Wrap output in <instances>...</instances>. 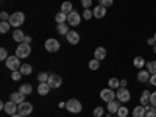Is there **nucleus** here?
<instances>
[{
    "mask_svg": "<svg viewBox=\"0 0 156 117\" xmlns=\"http://www.w3.org/2000/svg\"><path fill=\"white\" fill-rule=\"evenodd\" d=\"M148 83H150L151 86H156V73H153V75L150 76V80H148Z\"/></svg>",
    "mask_w": 156,
    "mask_h": 117,
    "instance_id": "79ce46f5",
    "label": "nucleus"
},
{
    "mask_svg": "<svg viewBox=\"0 0 156 117\" xmlns=\"http://www.w3.org/2000/svg\"><path fill=\"white\" fill-rule=\"evenodd\" d=\"M0 19H2V20H9V16H8V14H6V12L3 11V12H2V14H0Z\"/></svg>",
    "mask_w": 156,
    "mask_h": 117,
    "instance_id": "c03bdc74",
    "label": "nucleus"
},
{
    "mask_svg": "<svg viewBox=\"0 0 156 117\" xmlns=\"http://www.w3.org/2000/svg\"><path fill=\"white\" fill-rule=\"evenodd\" d=\"M147 70L153 75V73H156V61H148L147 62Z\"/></svg>",
    "mask_w": 156,
    "mask_h": 117,
    "instance_id": "473e14b6",
    "label": "nucleus"
},
{
    "mask_svg": "<svg viewBox=\"0 0 156 117\" xmlns=\"http://www.w3.org/2000/svg\"><path fill=\"white\" fill-rule=\"evenodd\" d=\"M83 17H84L86 20H89V19L94 17V12L90 11V9H84V11H83Z\"/></svg>",
    "mask_w": 156,
    "mask_h": 117,
    "instance_id": "c9c22d12",
    "label": "nucleus"
},
{
    "mask_svg": "<svg viewBox=\"0 0 156 117\" xmlns=\"http://www.w3.org/2000/svg\"><path fill=\"white\" fill-rule=\"evenodd\" d=\"M150 76H151V73H150L148 70H142V69H140V70L137 72V76H136V78H137L139 83H147V81L150 80Z\"/></svg>",
    "mask_w": 156,
    "mask_h": 117,
    "instance_id": "4468645a",
    "label": "nucleus"
},
{
    "mask_svg": "<svg viewBox=\"0 0 156 117\" xmlns=\"http://www.w3.org/2000/svg\"><path fill=\"white\" fill-rule=\"evenodd\" d=\"M50 84L45 81V83H39V86H37V94L39 95H47L48 92H50Z\"/></svg>",
    "mask_w": 156,
    "mask_h": 117,
    "instance_id": "a211bd4d",
    "label": "nucleus"
},
{
    "mask_svg": "<svg viewBox=\"0 0 156 117\" xmlns=\"http://www.w3.org/2000/svg\"><path fill=\"white\" fill-rule=\"evenodd\" d=\"M9 100H11V101H14V103H17V105H20V103L25 101V94H22L20 90H17V92L11 94V98H9Z\"/></svg>",
    "mask_w": 156,
    "mask_h": 117,
    "instance_id": "dca6fc26",
    "label": "nucleus"
},
{
    "mask_svg": "<svg viewBox=\"0 0 156 117\" xmlns=\"http://www.w3.org/2000/svg\"><path fill=\"white\" fill-rule=\"evenodd\" d=\"M47 83L50 84V87H51V89H56V87H59V86L62 84V78H61L59 75H56V73H51Z\"/></svg>",
    "mask_w": 156,
    "mask_h": 117,
    "instance_id": "9d476101",
    "label": "nucleus"
},
{
    "mask_svg": "<svg viewBox=\"0 0 156 117\" xmlns=\"http://www.w3.org/2000/svg\"><path fill=\"white\" fill-rule=\"evenodd\" d=\"M17 106H19L17 103H14V101H11V100H9L8 103H5V109H3V111H5L6 114L12 115V114H16V112H17Z\"/></svg>",
    "mask_w": 156,
    "mask_h": 117,
    "instance_id": "f8f14e48",
    "label": "nucleus"
},
{
    "mask_svg": "<svg viewBox=\"0 0 156 117\" xmlns=\"http://www.w3.org/2000/svg\"><path fill=\"white\" fill-rule=\"evenodd\" d=\"M145 117H156V108L151 105L145 106Z\"/></svg>",
    "mask_w": 156,
    "mask_h": 117,
    "instance_id": "bb28decb",
    "label": "nucleus"
},
{
    "mask_svg": "<svg viewBox=\"0 0 156 117\" xmlns=\"http://www.w3.org/2000/svg\"><path fill=\"white\" fill-rule=\"evenodd\" d=\"M81 5H83L84 9H87V8H90V5H92V0H81Z\"/></svg>",
    "mask_w": 156,
    "mask_h": 117,
    "instance_id": "ea45409f",
    "label": "nucleus"
},
{
    "mask_svg": "<svg viewBox=\"0 0 156 117\" xmlns=\"http://www.w3.org/2000/svg\"><path fill=\"white\" fill-rule=\"evenodd\" d=\"M150 95H151L150 90H144V92L140 94V105L142 106H147L150 103Z\"/></svg>",
    "mask_w": 156,
    "mask_h": 117,
    "instance_id": "aec40b11",
    "label": "nucleus"
},
{
    "mask_svg": "<svg viewBox=\"0 0 156 117\" xmlns=\"http://www.w3.org/2000/svg\"><path fill=\"white\" fill-rule=\"evenodd\" d=\"M147 44H148V45H151V47L156 44V39H154V36H151V37H148V39H147Z\"/></svg>",
    "mask_w": 156,
    "mask_h": 117,
    "instance_id": "37998d69",
    "label": "nucleus"
},
{
    "mask_svg": "<svg viewBox=\"0 0 156 117\" xmlns=\"http://www.w3.org/2000/svg\"><path fill=\"white\" fill-rule=\"evenodd\" d=\"M117 100L122 101V103H126L129 101V98H131V94H129V90L125 89V87H119V90H117Z\"/></svg>",
    "mask_w": 156,
    "mask_h": 117,
    "instance_id": "6e6552de",
    "label": "nucleus"
},
{
    "mask_svg": "<svg viewBox=\"0 0 156 117\" xmlns=\"http://www.w3.org/2000/svg\"><path fill=\"white\" fill-rule=\"evenodd\" d=\"M6 62V67L9 70H19L20 69V58L19 56H8V59L5 61Z\"/></svg>",
    "mask_w": 156,
    "mask_h": 117,
    "instance_id": "20e7f679",
    "label": "nucleus"
},
{
    "mask_svg": "<svg viewBox=\"0 0 156 117\" xmlns=\"http://www.w3.org/2000/svg\"><path fill=\"white\" fill-rule=\"evenodd\" d=\"M98 3L103 5V6H106V8H109V6L114 3V0H98Z\"/></svg>",
    "mask_w": 156,
    "mask_h": 117,
    "instance_id": "58836bf2",
    "label": "nucleus"
},
{
    "mask_svg": "<svg viewBox=\"0 0 156 117\" xmlns=\"http://www.w3.org/2000/svg\"><path fill=\"white\" fill-rule=\"evenodd\" d=\"M9 22L8 20H2V22H0V33H2V34H5V33H8L9 31Z\"/></svg>",
    "mask_w": 156,
    "mask_h": 117,
    "instance_id": "cd10ccee",
    "label": "nucleus"
},
{
    "mask_svg": "<svg viewBox=\"0 0 156 117\" xmlns=\"http://www.w3.org/2000/svg\"><path fill=\"white\" fill-rule=\"evenodd\" d=\"M108 84H109L111 89H119L120 87V80H117V78H109Z\"/></svg>",
    "mask_w": 156,
    "mask_h": 117,
    "instance_id": "c756f323",
    "label": "nucleus"
},
{
    "mask_svg": "<svg viewBox=\"0 0 156 117\" xmlns=\"http://www.w3.org/2000/svg\"><path fill=\"white\" fill-rule=\"evenodd\" d=\"M66 39H67V42H69V44L75 45V44L80 42V34H78L76 31H69V33L66 34Z\"/></svg>",
    "mask_w": 156,
    "mask_h": 117,
    "instance_id": "ddd939ff",
    "label": "nucleus"
},
{
    "mask_svg": "<svg viewBox=\"0 0 156 117\" xmlns=\"http://www.w3.org/2000/svg\"><path fill=\"white\" fill-rule=\"evenodd\" d=\"M19 90H20L22 94H25V95H30V94L33 92V87H31V84H30V83H25V84H20Z\"/></svg>",
    "mask_w": 156,
    "mask_h": 117,
    "instance_id": "b1692460",
    "label": "nucleus"
},
{
    "mask_svg": "<svg viewBox=\"0 0 156 117\" xmlns=\"http://www.w3.org/2000/svg\"><path fill=\"white\" fill-rule=\"evenodd\" d=\"M119 108H120V101H119V100H112V101L108 103V108H106V109H108L109 114H117Z\"/></svg>",
    "mask_w": 156,
    "mask_h": 117,
    "instance_id": "2eb2a0df",
    "label": "nucleus"
},
{
    "mask_svg": "<svg viewBox=\"0 0 156 117\" xmlns=\"http://www.w3.org/2000/svg\"><path fill=\"white\" fill-rule=\"evenodd\" d=\"M133 117H145V106H142V105L136 106L133 109Z\"/></svg>",
    "mask_w": 156,
    "mask_h": 117,
    "instance_id": "412c9836",
    "label": "nucleus"
},
{
    "mask_svg": "<svg viewBox=\"0 0 156 117\" xmlns=\"http://www.w3.org/2000/svg\"><path fill=\"white\" fill-rule=\"evenodd\" d=\"M150 105L156 108V92H151V95H150Z\"/></svg>",
    "mask_w": 156,
    "mask_h": 117,
    "instance_id": "a19ab883",
    "label": "nucleus"
},
{
    "mask_svg": "<svg viewBox=\"0 0 156 117\" xmlns=\"http://www.w3.org/2000/svg\"><path fill=\"white\" fill-rule=\"evenodd\" d=\"M20 76H22L20 70H12V73H11V78H12V80H14V81L20 80Z\"/></svg>",
    "mask_w": 156,
    "mask_h": 117,
    "instance_id": "4c0bfd02",
    "label": "nucleus"
},
{
    "mask_svg": "<svg viewBox=\"0 0 156 117\" xmlns=\"http://www.w3.org/2000/svg\"><path fill=\"white\" fill-rule=\"evenodd\" d=\"M55 20H56L58 23H64V22H67V14H66V12H62V11H59L58 14L55 16Z\"/></svg>",
    "mask_w": 156,
    "mask_h": 117,
    "instance_id": "a878e982",
    "label": "nucleus"
},
{
    "mask_svg": "<svg viewBox=\"0 0 156 117\" xmlns=\"http://www.w3.org/2000/svg\"><path fill=\"white\" fill-rule=\"evenodd\" d=\"M153 53H154V55H156V44H154V45H153Z\"/></svg>",
    "mask_w": 156,
    "mask_h": 117,
    "instance_id": "09e8293b",
    "label": "nucleus"
},
{
    "mask_svg": "<svg viewBox=\"0 0 156 117\" xmlns=\"http://www.w3.org/2000/svg\"><path fill=\"white\" fill-rule=\"evenodd\" d=\"M23 42H27V44H31V37L30 36H25V41Z\"/></svg>",
    "mask_w": 156,
    "mask_h": 117,
    "instance_id": "a18cd8bd",
    "label": "nucleus"
},
{
    "mask_svg": "<svg viewBox=\"0 0 156 117\" xmlns=\"http://www.w3.org/2000/svg\"><path fill=\"white\" fill-rule=\"evenodd\" d=\"M19 70H20V73H22V75H30V73L33 72V69H31L30 64H22Z\"/></svg>",
    "mask_w": 156,
    "mask_h": 117,
    "instance_id": "c85d7f7f",
    "label": "nucleus"
},
{
    "mask_svg": "<svg viewBox=\"0 0 156 117\" xmlns=\"http://www.w3.org/2000/svg\"><path fill=\"white\" fill-rule=\"evenodd\" d=\"M100 98H101L103 101L109 103V101L115 100V98H117V95H115V92H114V90H112L111 87H106V89H103L101 92H100Z\"/></svg>",
    "mask_w": 156,
    "mask_h": 117,
    "instance_id": "39448f33",
    "label": "nucleus"
},
{
    "mask_svg": "<svg viewBox=\"0 0 156 117\" xmlns=\"http://www.w3.org/2000/svg\"><path fill=\"white\" fill-rule=\"evenodd\" d=\"M31 111H33V105H31V103H28V101H23V103H20V105L17 106V112H19L22 117L30 115Z\"/></svg>",
    "mask_w": 156,
    "mask_h": 117,
    "instance_id": "0eeeda50",
    "label": "nucleus"
},
{
    "mask_svg": "<svg viewBox=\"0 0 156 117\" xmlns=\"http://www.w3.org/2000/svg\"><path fill=\"white\" fill-rule=\"evenodd\" d=\"M56 30H58V33H59V34H64V36H66V34L70 31V30H69V23H67V22H64V23H58Z\"/></svg>",
    "mask_w": 156,
    "mask_h": 117,
    "instance_id": "4be33fe9",
    "label": "nucleus"
},
{
    "mask_svg": "<svg viewBox=\"0 0 156 117\" xmlns=\"http://www.w3.org/2000/svg\"><path fill=\"white\" fill-rule=\"evenodd\" d=\"M154 39H156V31H154Z\"/></svg>",
    "mask_w": 156,
    "mask_h": 117,
    "instance_id": "8fccbe9b",
    "label": "nucleus"
},
{
    "mask_svg": "<svg viewBox=\"0 0 156 117\" xmlns=\"http://www.w3.org/2000/svg\"><path fill=\"white\" fill-rule=\"evenodd\" d=\"M80 22H81V16L78 14L76 11H72L70 14H67V23L69 25H72V27H78Z\"/></svg>",
    "mask_w": 156,
    "mask_h": 117,
    "instance_id": "1a4fd4ad",
    "label": "nucleus"
},
{
    "mask_svg": "<svg viewBox=\"0 0 156 117\" xmlns=\"http://www.w3.org/2000/svg\"><path fill=\"white\" fill-rule=\"evenodd\" d=\"M30 53H31V45L27 44V42H20V44L16 47V56H19L20 59L30 56Z\"/></svg>",
    "mask_w": 156,
    "mask_h": 117,
    "instance_id": "f257e3e1",
    "label": "nucleus"
},
{
    "mask_svg": "<svg viewBox=\"0 0 156 117\" xmlns=\"http://www.w3.org/2000/svg\"><path fill=\"white\" fill-rule=\"evenodd\" d=\"M92 12H94V17L101 19V17H105V16H106V6H103V5L98 3V5L92 9Z\"/></svg>",
    "mask_w": 156,
    "mask_h": 117,
    "instance_id": "9b49d317",
    "label": "nucleus"
},
{
    "mask_svg": "<svg viewBox=\"0 0 156 117\" xmlns=\"http://www.w3.org/2000/svg\"><path fill=\"white\" fill-rule=\"evenodd\" d=\"M59 47H61V44H59L58 39H55V37H50V39H47V41H45V48H47V51H50V53L58 51Z\"/></svg>",
    "mask_w": 156,
    "mask_h": 117,
    "instance_id": "423d86ee",
    "label": "nucleus"
},
{
    "mask_svg": "<svg viewBox=\"0 0 156 117\" xmlns=\"http://www.w3.org/2000/svg\"><path fill=\"white\" fill-rule=\"evenodd\" d=\"M9 117H22V115H20L19 112H16V114H12V115H9Z\"/></svg>",
    "mask_w": 156,
    "mask_h": 117,
    "instance_id": "de8ad7c7",
    "label": "nucleus"
},
{
    "mask_svg": "<svg viewBox=\"0 0 156 117\" xmlns=\"http://www.w3.org/2000/svg\"><path fill=\"white\" fill-rule=\"evenodd\" d=\"M0 59H2V61H6L8 59V51H6L5 47L0 48Z\"/></svg>",
    "mask_w": 156,
    "mask_h": 117,
    "instance_id": "e433bc0d",
    "label": "nucleus"
},
{
    "mask_svg": "<svg viewBox=\"0 0 156 117\" xmlns=\"http://www.w3.org/2000/svg\"><path fill=\"white\" fill-rule=\"evenodd\" d=\"M133 66L136 67V69H142V67H144L145 66V59L144 58H142V56H136L134 59H133Z\"/></svg>",
    "mask_w": 156,
    "mask_h": 117,
    "instance_id": "5701e85b",
    "label": "nucleus"
},
{
    "mask_svg": "<svg viewBox=\"0 0 156 117\" xmlns=\"http://www.w3.org/2000/svg\"><path fill=\"white\" fill-rule=\"evenodd\" d=\"M48 78H50V75L47 72H41L37 75V81L39 83H45V81H48Z\"/></svg>",
    "mask_w": 156,
    "mask_h": 117,
    "instance_id": "2f4dec72",
    "label": "nucleus"
},
{
    "mask_svg": "<svg viewBox=\"0 0 156 117\" xmlns=\"http://www.w3.org/2000/svg\"><path fill=\"white\" fill-rule=\"evenodd\" d=\"M125 86H126V80H122L120 81V87H125Z\"/></svg>",
    "mask_w": 156,
    "mask_h": 117,
    "instance_id": "49530a36",
    "label": "nucleus"
},
{
    "mask_svg": "<svg viewBox=\"0 0 156 117\" xmlns=\"http://www.w3.org/2000/svg\"><path fill=\"white\" fill-rule=\"evenodd\" d=\"M9 23H11V27H20V25L25 22V14L23 12H20V11H17V12H12V14L9 16V20H8Z\"/></svg>",
    "mask_w": 156,
    "mask_h": 117,
    "instance_id": "f03ea898",
    "label": "nucleus"
},
{
    "mask_svg": "<svg viewBox=\"0 0 156 117\" xmlns=\"http://www.w3.org/2000/svg\"><path fill=\"white\" fill-rule=\"evenodd\" d=\"M87 66H89V69H90V70H98V67H100V61L94 58V59H90V61H89Z\"/></svg>",
    "mask_w": 156,
    "mask_h": 117,
    "instance_id": "7c9ffc66",
    "label": "nucleus"
},
{
    "mask_svg": "<svg viewBox=\"0 0 156 117\" xmlns=\"http://www.w3.org/2000/svg\"><path fill=\"white\" fill-rule=\"evenodd\" d=\"M61 11H62V12H66V14H70V12L73 11L72 3H70V2H62V5H61Z\"/></svg>",
    "mask_w": 156,
    "mask_h": 117,
    "instance_id": "393cba45",
    "label": "nucleus"
},
{
    "mask_svg": "<svg viewBox=\"0 0 156 117\" xmlns=\"http://www.w3.org/2000/svg\"><path fill=\"white\" fill-rule=\"evenodd\" d=\"M128 112H129V111H128V108H126V106H120V108H119V111H117V115H119V117H126V115H128Z\"/></svg>",
    "mask_w": 156,
    "mask_h": 117,
    "instance_id": "72a5a7b5",
    "label": "nucleus"
},
{
    "mask_svg": "<svg viewBox=\"0 0 156 117\" xmlns=\"http://www.w3.org/2000/svg\"><path fill=\"white\" fill-rule=\"evenodd\" d=\"M94 58L101 61V59H105L106 58V48L105 47H97L95 51H94Z\"/></svg>",
    "mask_w": 156,
    "mask_h": 117,
    "instance_id": "f3484780",
    "label": "nucleus"
},
{
    "mask_svg": "<svg viewBox=\"0 0 156 117\" xmlns=\"http://www.w3.org/2000/svg\"><path fill=\"white\" fill-rule=\"evenodd\" d=\"M12 39H14L16 42H23L25 41V34H23V31L22 30H19V28H16L14 31H12Z\"/></svg>",
    "mask_w": 156,
    "mask_h": 117,
    "instance_id": "6ab92c4d",
    "label": "nucleus"
},
{
    "mask_svg": "<svg viewBox=\"0 0 156 117\" xmlns=\"http://www.w3.org/2000/svg\"><path fill=\"white\" fill-rule=\"evenodd\" d=\"M92 114H94V117H101L103 114H105V109H103L101 106H97V108L94 109V112H92Z\"/></svg>",
    "mask_w": 156,
    "mask_h": 117,
    "instance_id": "f704fd0d",
    "label": "nucleus"
},
{
    "mask_svg": "<svg viewBox=\"0 0 156 117\" xmlns=\"http://www.w3.org/2000/svg\"><path fill=\"white\" fill-rule=\"evenodd\" d=\"M66 109L72 114H78L81 111V103L78 100H75V98H70V100L66 101Z\"/></svg>",
    "mask_w": 156,
    "mask_h": 117,
    "instance_id": "7ed1b4c3",
    "label": "nucleus"
}]
</instances>
